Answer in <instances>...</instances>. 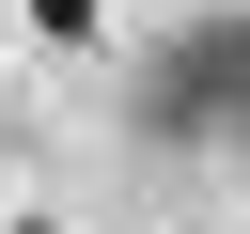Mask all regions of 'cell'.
I'll return each instance as SVG.
<instances>
[{"instance_id": "1", "label": "cell", "mask_w": 250, "mask_h": 234, "mask_svg": "<svg viewBox=\"0 0 250 234\" xmlns=\"http://www.w3.org/2000/svg\"><path fill=\"white\" fill-rule=\"evenodd\" d=\"M141 125H156V140H234V125H250V16L172 31V62L141 78Z\"/></svg>"}, {"instance_id": "2", "label": "cell", "mask_w": 250, "mask_h": 234, "mask_svg": "<svg viewBox=\"0 0 250 234\" xmlns=\"http://www.w3.org/2000/svg\"><path fill=\"white\" fill-rule=\"evenodd\" d=\"M31 31L47 47H94V0H31Z\"/></svg>"}]
</instances>
